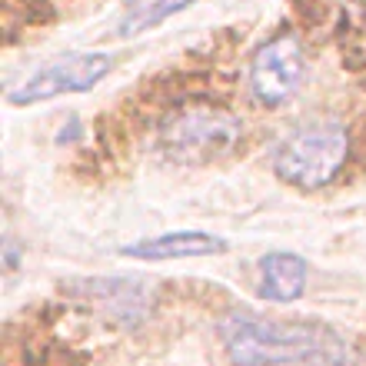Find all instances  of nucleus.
<instances>
[{
    "instance_id": "1",
    "label": "nucleus",
    "mask_w": 366,
    "mask_h": 366,
    "mask_svg": "<svg viewBox=\"0 0 366 366\" xmlns=\"http://www.w3.org/2000/svg\"><path fill=\"white\" fill-rule=\"evenodd\" d=\"M227 357L237 366H283V363H333L343 347L333 333L303 323H277L250 313H230L220 327Z\"/></svg>"
},
{
    "instance_id": "2",
    "label": "nucleus",
    "mask_w": 366,
    "mask_h": 366,
    "mask_svg": "<svg viewBox=\"0 0 366 366\" xmlns=\"http://www.w3.org/2000/svg\"><path fill=\"white\" fill-rule=\"evenodd\" d=\"M350 137L343 124L337 120H313L300 127L297 134H290L277 150V174L287 183L297 187H323L340 174V167L347 164Z\"/></svg>"
},
{
    "instance_id": "3",
    "label": "nucleus",
    "mask_w": 366,
    "mask_h": 366,
    "mask_svg": "<svg viewBox=\"0 0 366 366\" xmlns=\"http://www.w3.org/2000/svg\"><path fill=\"white\" fill-rule=\"evenodd\" d=\"M240 120L223 110L193 107L170 117L160 130V147L177 164H210L227 157L240 140Z\"/></svg>"
},
{
    "instance_id": "4",
    "label": "nucleus",
    "mask_w": 366,
    "mask_h": 366,
    "mask_svg": "<svg viewBox=\"0 0 366 366\" xmlns=\"http://www.w3.org/2000/svg\"><path fill=\"white\" fill-rule=\"evenodd\" d=\"M107 74H110L107 54H67V57H57L54 64H44L34 77H27L17 90H10V104L24 107L64 94H87Z\"/></svg>"
},
{
    "instance_id": "5",
    "label": "nucleus",
    "mask_w": 366,
    "mask_h": 366,
    "mask_svg": "<svg viewBox=\"0 0 366 366\" xmlns=\"http://www.w3.org/2000/svg\"><path fill=\"white\" fill-rule=\"evenodd\" d=\"M303 74H307V60H303L300 40L277 37L257 50V57L250 64V90L260 104L280 107L300 90Z\"/></svg>"
},
{
    "instance_id": "6",
    "label": "nucleus",
    "mask_w": 366,
    "mask_h": 366,
    "mask_svg": "<svg viewBox=\"0 0 366 366\" xmlns=\"http://www.w3.org/2000/svg\"><path fill=\"white\" fill-rule=\"evenodd\" d=\"M223 250H227V243L203 230H174L164 233V237H150V240L124 247L127 257H137V260H180V257H207V253Z\"/></svg>"
},
{
    "instance_id": "7",
    "label": "nucleus",
    "mask_w": 366,
    "mask_h": 366,
    "mask_svg": "<svg viewBox=\"0 0 366 366\" xmlns=\"http://www.w3.org/2000/svg\"><path fill=\"white\" fill-rule=\"evenodd\" d=\"M307 287V263L297 253H270L260 260V297L290 303Z\"/></svg>"
},
{
    "instance_id": "8",
    "label": "nucleus",
    "mask_w": 366,
    "mask_h": 366,
    "mask_svg": "<svg viewBox=\"0 0 366 366\" xmlns=\"http://www.w3.org/2000/svg\"><path fill=\"white\" fill-rule=\"evenodd\" d=\"M193 0H127L124 17H120V34L124 37H134V34H144V30L157 27L160 20H167L170 14L183 10Z\"/></svg>"
}]
</instances>
